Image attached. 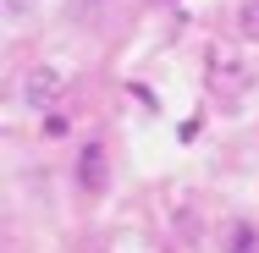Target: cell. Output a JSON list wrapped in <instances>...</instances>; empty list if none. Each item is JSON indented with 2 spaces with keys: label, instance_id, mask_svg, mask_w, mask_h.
Masks as SVG:
<instances>
[{
  "label": "cell",
  "instance_id": "cell-6",
  "mask_svg": "<svg viewBox=\"0 0 259 253\" xmlns=\"http://www.w3.org/2000/svg\"><path fill=\"white\" fill-rule=\"evenodd\" d=\"M61 132H66V116H55V110H50V116H45V138H61Z\"/></svg>",
  "mask_w": 259,
  "mask_h": 253
},
{
  "label": "cell",
  "instance_id": "cell-2",
  "mask_svg": "<svg viewBox=\"0 0 259 253\" xmlns=\"http://www.w3.org/2000/svg\"><path fill=\"white\" fill-rule=\"evenodd\" d=\"M77 187L83 193H100L105 187V149L100 143H83V154H77Z\"/></svg>",
  "mask_w": 259,
  "mask_h": 253
},
{
  "label": "cell",
  "instance_id": "cell-4",
  "mask_svg": "<svg viewBox=\"0 0 259 253\" xmlns=\"http://www.w3.org/2000/svg\"><path fill=\"white\" fill-rule=\"evenodd\" d=\"M226 248H232V253H259V226H254V220H237L232 237H226Z\"/></svg>",
  "mask_w": 259,
  "mask_h": 253
},
{
  "label": "cell",
  "instance_id": "cell-3",
  "mask_svg": "<svg viewBox=\"0 0 259 253\" xmlns=\"http://www.w3.org/2000/svg\"><path fill=\"white\" fill-rule=\"evenodd\" d=\"M55 94H61V72H50V66H39V72L28 77V88H22V99L39 105V110H45V105H55Z\"/></svg>",
  "mask_w": 259,
  "mask_h": 253
},
{
  "label": "cell",
  "instance_id": "cell-1",
  "mask_svg": "<svg viewBox=\"0 0 259 253\" xmlns=\"http://www.w3.org/2000/svg\"><path fill=\"white\" fill-rule=\"evenodd\" d=\"M243 88H248V72L215 55V66H209V94H215V105H232L237 94H243Z\"/></svg>",
  "mask_w": 259,
  "mask_h": 253
},
{
  "label": "cell",
  "instance_id": "cell-5",
  "mask_svg": "<svg viewBox=\"0 0 259 253\" xmlns=\"http://www.w3.org/2000/svg\"><path fill=\"white\" fill-rule=\"evenodd\" d=\"M237 33H243L248 44H259V0H243V6H237Z\"/></svg>",
  "mask_w": 259,
  "mask_h": 253
}]
</instances>
